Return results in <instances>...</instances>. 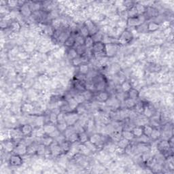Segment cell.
Masks as SVG:
<instances>
[{"mask_svg":"<svg viewBox=\"0 0 174 174\" xmlns=\"http://www.w3.org/2000/svg\"><path fill=\"white\" fill-rule=\"evenodd\" d=\"M84 98L85 99L86 101H91V99L95 97V95H94V93L92 92V91H88V90H85V91L81 93Z\"/></svg>","mask_w":174,"mask_h":174,"instance_id":"41","label":"cell"},{"mask_svg":"<svg viewBox=\"0 0 174 174\" xmlns=\"http://www.w3.org/2000/svg\"><path fill=\"white\" fill-rule=\"evenodd\" d=\"M48 148L52 157L57 158L64 154L59 144H58L57 142L55 141Z\"/></svg>","mask_w":174,"mask_h":174,"instance_id":"9","label":"cell"},{"mask_svg":"<svg viewBox=\"0 0 174 174\" xmlns=\"http://www.w3.org/2000/svg\"><path fill=\"white\" fill-rule=\"evenodd\" d=\"M78 33V32H73L71 33V36L67 39L66 41L64 42V46L65 47L67 48H74V46H75V38H76V36L77 34Z\"/></svg>","mask_w":174,"mask_h":174,"instance_id":"20","label":"cell"},{"mask_svg":"<svg viewBox=\"0 0 174 174\" xmlns=\"http://www.w3.org/2000/svg\"><path fill=\"white\" fill-rule=\"evenodd\" d=\"M85 144L86 146V147L88 148L90 150H91L92 153H95V152H98L99 151V148H97V146L95 145L94 144H93V143L90 140L87 141Z\"/></svg>","mask_w":174,"mask_h":174,"instance_id":"39","label":"cell"},{"mask_svg":"<svg viewBox=\"0 0 174 174\" xmlns=\"http://www.w3.org/2000/svg\"><path fill=\"white\" fill-rule=\"evenodd\" d=\"M134 38L133 33L128 29H125L120 34L118 38V44L119 46H125L132 42Z\"/></svg>","mask_w":174,"mask_h":174,"instance_id":"1","label":"cell"},{"mask_svg":"<svg viewBox=\"0 0 174 174\" xmlns=\"http://www.w3.org/2000/svg\"><path fill=\"white\" fill-rule=\"evenodd\" d=\"M104 138V135L101 134V133H93L91 136H89V140L91 141L93 144L97 146L99 151H100L101 149H103V147L105 143Z\"/></svg>","mask_w":174,"mask_h":174,"instance_id":"4","label":"cell"},{"mask_svg":"<svg viewBox=\"0 0 174 174\" xmlns=\"http://www.w3.org/2000/svg\"><path fill=\"white\" fill-rule=\"evenodd\" d=\"M104 36V33L102 32L100 29H99V31L97 33H96L95 35H93L92 36V38L93 40H94L95 42H98L103 41Z\"/></svg>","mask_w":174,"mask_h":174,"instance_id":"42","label":"cell"},{"mask_svg":"<svg viewBox=\"0 0 174 174\" xmlns=\"http://www.w3.org/2000/svg\"><path fill=\"white\" fill-rule=\"evenodd\" d=\"M65 112L61 111L58 114V116H57V124L65 122Z\"/></svg>","mask_w":174,"mask_h":174,"instance_id":"55","label":"cell"},{"mask_svg":"<svg viewBox=\"0 0 174 174\" xmlns=\"http://www.w3.org/2000/svg\"><path fill=\"white\" fill-rule=\"evenodd\" d=\"M158 15V11L157 9H156L152 6H148L146 8V11L144 14V16L146 18V19L152 18H157Z\"/></svg>","mask_w":174,"mask_h":174,"instance_id":"17","label":"cell"},{"mask_svg":"<svg viewBox=\"0 0 174 174\" xmlns=\"http://www.w3.org/2000/svg\"><path fill=\"white\" fill-rule=\"evenodd\" d=\"M46 148L47 147H46L44 145H43L42 144H40L38 145L37 146V150H36V154L38 155V156H44L46 151Z\"/></svg>","mask_w":174,"mask_h":174,"instance_id":"37","label":"cell"},{"mask_svg":"<svg viewBox=\"0 0 174 174\" xmlns=\"http://www.w3.org/2000/svg\"><path fill=\"white\" fill-rule=\"evenodd\" d=\"M142 114L146 118V119H151L155 114V110L152 108V105L149 104L145 103L144 110H143Z\"/></svg>","mask_w":174,"mask_h":174,"instance_id":"15","label":"cell"},{"mask_svg":"<svg viewBox=\"0 0 174 174\" xmlns=\"http://www.w3.org/2000/svg\"><path fill=\"white\" fill-rule=\"evenodd\" d=\"M76 112L80 116H82V115L85 114V113L86 112V108L85 106V105L82 104H79L78 105V107L76 108V110H75Z\"/></svg>","mask_w":174,"mask_h":174,"instance_id":"50","label":"cell"},{"mask_svg":"<svg viewBox=\"0 0 174 174\" xmlns=\"http://www.w3.org/2000/svg\"><path fill=\"white\" fill-rule=\"evenodd\" d=\"M122 138L127 139L129 142L133 141L135 138L134 135L133 134L131 130L129 129H123L122 130Z\"/></svg>","mask_w":174,"mask_h":174,"instance_id":"27","label":"cell"},{"mask_svg":"<svg viewBox=\"0 0 174 174\" xmlns=\"http://www.w3.org/2000/svg\"><path fill=\"white\" fill-rule=\"evenodd\" d=\"M74 98L76 99V101L79 104H82L85 103L86 101L85 99L84 98L83 95L81 93H78L76 94L74 96Z\"/></svg>","mask_w":174,"mask_h":174,"instance_id":"48","label":"cell"},{"mask_svg":"<svg viewBox=\"0 0 174 174\" xmlns=\"http://www.w3.org/2000/svg\"><path fill=\"white\" fill-rule=\"evenodd\" d=\"M113 152H114V154L119 155V156H121V155L125 154V149L118 146L116 145V146L115 147Z\"/></svg>","mask_w":174,"mask_h":174,"instance_id":"54","label":"cell"},{"mask_svg":"<svg viewBox=\"0 0 174 174\" xmlns=\"http://www.w3.org/2000/svg\"><path fill=\"white\" fill-rule=\"evenodd\" d=\"M40 144L44 145L46 147H49L55 142V139L48 135H45L42 138H40Z\"/></svg>","mask_w":174,"mask_h":174,"instance_id":"23","label":"cell"},{"mask_svg":"<svg viewBox=\"0 0 174 174\" xmlns=\"http://www.w3.org/2000/svg\"><path fill=\"white\" fill-rule=\"evenodd\" d=\"M18 12H19L21 16L25 18L31 17L33 14V12L30 8L29 2H26L24 4L21 5L18 8Z\"/></svg>","mask_w":174,"mask_h":174,"instance_id":"8","label":"cell"},{"mask_svg":"<svg viewBox=\"0 0 174 174\" xmlns=\"http://www.w3.org/2000/svg\"><path fill=\"white\" fill-rule=\"evenodd\" d=\"M79 153L85 157H88L89 155L93 154L91 150L86 147L85 144H80L79 145Z\"/></svg>","mask_w":174,"mask_h":174,"instance_id":"31","label":"cell"},{"mask_svg":"<svg viewBox=\"0 0 174 174\" xmlns=\"http://www.w3.org/2000/svg\"><path fill=\"white\" fill-rule=\"evenodd\" d=\"M59 145H60V146L62 149V151H63L64 154L67 153V152L71 150V143L68 141L67 139H65V141H63V142H61Z\"/></svg>","mask_w":174,"mask_h":174,"instance_id":"30","label":"cell"},{"mask_svg":"<svg viewBox=\"0 0 174 174\" xmlns=\"http://www.w3.org/2000/svg\"><path fill=\"white\" fill-rule=\"evenodd\" d=\"M147 19L144 15H138L134 17L128 18L127 19V27L138 28L146 22Z\"/></svg>","mask_w":174,"mask_h":174,"instance_id":"2","label":"cell"},{"mask_svg":"<svg viewBox=\"0 0 174 174\" xmlns=\"http://www.w3.org/2000/svg\"><path fill=\"white\" fill-rule=\"evenodd\" d=\"M84 25L86 27L87 30L89 31V35L91 36L95 35L96 33H97L99 31L97 24L95 23V22H93L91 19H90V18L86 19L84 22Z\"/></svg>","mask_w":174,"mask_h":174,"instance_id":"7","label":"cell"},{"mask_svg":"<svg viewBox=\"0 0 174 174\" xmlns=\"http://www.w3.org/2000/svg\"><path fill=\"white\" fill-rule=\"evenodd\" d=\"M138 12H137L135 6L127 10V17H128V18L134 17L138 16Z\"/></svg>","mask_w":174,"mask_h":174,"instance_id":"49","label":"cell"},{"mask_svg":"<svg viewBox=\"0 0 174 174\" xmlns=\"http://www.w3.org/2000/svg\"><path fill=\"white\" fill-rule=\"evenodd\" d=\"M50 77L48 75H46V74H42L40 75L38 78V82L41 84H45L47 82H49L50 80Z\"/></svg>","mask_w":174,"mask_h":174,"instance_id":"52","label":"cell"},{"mask_svg":"<svg viewBox=\"0 0 174 174\" xmlns=\"http://www.w3.org/2000/svg\"><path fill=\"white\" fill-rule=\"evenodd\" d=\"M135 4V2L132 1H124L123 2V6L128 10V9L132 8Z\"/></svg>","mask_w":174,"mask_h":174,"instance_id":"56","label":"cell"},{"mask_svg":"<svg viewBox=\"0 0 174 174\" xmlns=\"http://www.w3.org/2000/svg\"><path fill=\"white\" fill-rule=\"evenodd\" d=\"M136 103L137 101L136 100H134V99L128 97H126L124 99V105H125V107L127 110H133V108L135 106Z\"/></svg>","mask_w":174,"mask_h":174,"instance_id":"25","label":"cell"},{"mask_svg":"<svg viewBox=\"0 0 174 174\" xmlns=\"http://www.w3.org/2000/svg\"><path fill=\"white\" fill-rule=\"evenodd\" d=\"M85 82H82V81H79V80H75L74 84H73V87L74 89L78 93H82L86 90L85 87Z\"/></svg>","mask_w":174,"mask_h":174,"instance_id":"22","label":"cell"},{"mask_svg":"<svg viewBox=\"0 0 174 174\" xmlns=\"http://www.w3.org/2000/svg\"><path fill=\"white\" fill-rule=\"evenodd\" d=\"M78 33L80 34V36H82L85 38L90 36L89 33V31L87 30L86 27L85 25H84V23L82 24V25L79 28L78 30Z\"/></svg>","mask_w":174,"mask_h":174,"instance_id":"43","label":"cell"},{"mask_svg":"<svg viewBox=\"0 0 174 174\" xmlns=\"http://www.w3.org/2000/svg\"><path fill=\"white\" fill-rule=\"evenodd\" d=\"M42 127H43L44 130L46 135L51 134L52 133H53L55 130L57 129V125H55V124H52L51 123H45L44 125H43Z\"/></svg>","mask_w":174,"mask_h":174,"instance_id":"21","label":"cell"},{"mask_svg":"<svg viewBox=\"0 0 174 174\" xmlns=\"http://www.w3.org/2000/svg\"><path fill=\"white\" fill-rule=\"evenodd\" d=\"M133 86L131 85V83L128 80H125L122 83L120 84V89L122 90V92L127 93H128L130 89H132Z\"/></svg>","mask_w":174,"mask_h":174,"instance_id":"32","label":"cell"},{"mask_svg":"<svg viewBox=\"0 0 174 174\" xmlns=\"http://www.w3.org/2000/svg\"><path fill=\"white\" fill-rule=\"evenodd\" d=\"M85 38L80 36L79 33H78L76 36L75 38V46H82L85 44Z\"/></svg>","mask_w":174,"mask_h":174,"instance_id":"45","label":"cell"},{"mask_svg":"<svg viewBox=\"0 0 174 174\" xmlns=\"http://www.w3.org/2000/svg\"><path fill=\"white\" fill-rule=\"evenodd\" d=\"M135 7L138 12V15H144L146 13V8L144 5H142L139 2H136L135 4Z\"/></svg>","mask_w":174,"mask_h":174,"instance_id":"34","label":"cell"},{"mask_svg":"<svg viewBox=\"0 0 174 174\" xmlns=\"http://www.w3.org/2000/svg\"><path fill=\"white\" fill-rule=\"evenodd\" d=\"M142 127H143V133H144V135L147 137H150L152 131V129H153V127L150 125V124H145L144 125L142 126Z\"/></svg>","mask_w":174,"mask_h":174,"instance_id":"36","label":"cell"},{"mask_svg":"<svg viewBox=\"0 0 174 174\" xmlns=\"http://www.w3.org/2000/svg\"><path fill=\"white\" fill-rule=\"evenodd\" d=\"M57 116L58 114L55 112L51 111L50 114H48V118H49V123H51L52 124H55V125H57Z\"/></svg>","mask_w":174,"mask_h":174,"instance_id":"40","label":"cell"},{"mask_svg":"<svg viewBox=\"0 0 174 174\" xmlns=\"http://www.w3.org/2000/svg\"><path fill=\"white\" fill-rule=\"evenodd\" d=\"M131 131L133 133V134L134 135L135 138H140V137H142L143 135H144L142 126L136 125L135 127H133L131 129Z\"/></svg>","mask_w":174,"mask_h":174,"instance_id":"29","label":"cell"},{"mask_svg":"<svg viewBox=\"0 0 174 174\" xmlns=\"http://www.w3.org/2000/svg\"><path fill=\"white\" fill-rule=\"evenodd\" d=\"M148 33H154L160 29V23L156 21H150L146 24Z\"/></svg>","mask_w":174,"mask_h":174,"instance_id":"19","label":"cell"},{"mask_svg":"<svg viewBox=\"0 0 174 174\" xmlns=\"http://www.w3.org/2000/svg\"><path fill=\"white\" fill-rule=\"evenodd\" d=\"M78 68V74L85 76L88 75L90 71H91V69H90V67L88 63H82Z\"/></svg>","mask_w":174,"mask_h":174,"instance_id":"28","label":"cell"},{"mask_svg":"<svg viewBox=\"0 0 174 174\" xmlns=\"http://www.w3.org/2000/svg\"><path fill=\"white\" fill-rule=\"evenodd\" d=\"M7 6L10 9H14L17 7L19 8V2L18 1H8Z\"/></svg>","mask_w":174,"mask_h":174,"instance_id":"53","label":"cell"},{"mask_svg":"<svg viewBox=\"0 0 174 174\" xmlns=\"http://www.w3.org/2000/svg\"><path fill=\"white\" fill-rule=\"evenodd\" d=\"M162 135V132L159 128L158 127H153L152 131L150 135V138L151 141H157L158 139L161 138V136Z\"/></svg>","mask_w":174,"mask_h":174,"instance_id":"24","label":"cell"},{"mask_svg":"<svg viewBox=\"0 0 174 174\" xmlns=\"http://www.w3.org/2000/svg\"><path fill=\"white\" fill-rule=\"evenodd\" d=\"M36 110V107L32 103H23L21 104V113L32 114Z\"/></svg>","mask_w":174,"mask_h":174,"instance_id":"16","label":"cell"},{"mask_svg":"<svg viewBox=\"0 0 174 174\" xmlns=\"http://www.w3.org/2000/svg\"><path fill=\"white\" fill-rule=\"evenodd\" d=\"M119 46L118 44H105V56L108 58H112L116 56L119 49Z\"/></svg>","mask_w":174,"mask_h":174,"instance_id":"5","label":"cell"},{"mask_svg":"<svg viewBox=\"0 0 174 174\" xmlns=\"http://www.w3.org/2000/svg\"><path fill=\"white\" fill-rule=\"evenodd\" d=\"M80 116L76 111H71L65 113V121L69 127H73L79 120Z\"/></svg>","mask_w":174,"mask_h":174,"instance_id":"6","label":"cell"},{"mask_svg":"<svg viewBox=\"0 0 174 174\" xmlns=\"http://www.w3.org/2000/svg\"><path fill=\"white\" fill-rule=\"evenodd\" d=\"M71 63L73 66L78 67L80 65H82L83 63L82 57L81 56H78L77 57H76L75 59H74L73 60L71 61Z\"/></svg>","mask_w":174,"mask_h":174,"instance_id":"47","label":"cell"},{"mask_svg":"<svg viewBox=\"0 0 174 174\" xmlns=\"http://www.w3.org/2000/svg\"><path fill=\"white\" fill-rule=\"evenodd\" d=\"M92 55L96 59L106 57L105 52V44L102 42H95L91 48Z\"/></svg>","mask_w":174,"mask_h":174,"instance_id":"3","label":"cell"},{"mask_svg":"<svg viewBox=\"0 0 174 174\" xmlns=\"http://www.w3.org/2000/svg\"><path fill=\"white\" fill-rule=\"evenodd\" d=\"M16 142L13 139H7V140L3 141L2 144V148L3 150L5 151V152L7 153H10V152H13L15 146H16Z\"/></svg>","mask_w":174,"mask_h":174,"instance_id":"10","label":"cell"},{"mask_svg":"<svg viewBox=\"0 0 174 174\" xmlns=\"http://www.w3.org/2000/svg\"><path fill=\"white\" fill-rule=\"evenodd\" d=\"M94 40H93L92 36H89L88 37H86L85 39V46L86 49H91L93 44H94Z\"/></svg>","mask_w":174,"mask_h":174,"instance_id":"38","label":"cell"},{"mask_svg":"<svg viewBox=\"0 0 174 174\" xmlns=\"http://www.w3.org/2000/svg\"><path fill=\"white\" fill-rule=\"evenodd\" d=\"M96 101L99 103H107V101L110 99V94L106 91L97 92V94L94 97Z\"/></svg>","mask_w":174,"mask_h":174,"instance_id":"13","label":"cell"},{"mask_svg":"<svg viewBox=\"0 0 174 174\" xmlns=\"http://www.w3.org/2000/svg\"><path fill=\"white\" fill-rule=\"evenodd\" d=\"M9 29H10L12 32L14 33H19L22 29V25L21 23L17 19L12 20L10 25H9Z\"/></svg>","mask_w":174,"mask_h":174,"instance_id":"18","label":"cell"},{"mask_svg":"<svg viewBox=\"0 0 174 174\" xmlns=\"http://www.w3.org/2000/svg\"><path fill=\"white\" fill-rule=\"evenodd\" d=\"M67 139L69 142H70L71 144H74V143H76V142H78V140H79L78 133L75 131L73 133H71V134L69 136V138H68Z\"/></svg>","mask_w":174,"mask_h":174,"instance_id":"44","label":"cell"},{"mask_svg":"<svg viewBox=\"0 0 174 174\" xmlns=\"http://www.w3.org/2000/svg\"><path fill=\"white\" fill-rule=\"evenodd\" d=\"M130 142L127 140V139H124V138H121L119 141L117 142V146L122 148L125 149L130 144Z\"/></svg>","mask_w":174,"mask_h":174,"instance_id":"46","label":"cell"},{"mask_svg":"<svg viewBox=\"0 0 174 174\" xmlns=\"http://www.w3.org/2000/svg\"><path fill=\"white\" fill-rule=\"evenodd\" d=\"M9 164L12 167H20L23 164V158L22 156L17 154H13L9 158Z\"/></svg>","mask_w":174,"mask_h":174,"instance_id":"11","label":"cell"},{"mask_svg":"<svg viewBox=\"0 0 174 174\" xmlns=\"http://www.w3.org/2000/svg\"><path fill=\"white\" fill-rule=\"evenodd\" d=\"M57 129L59 130V131L62 133H63L65 130H67V129L69 127V126L67 125V124L63 122V123H58L57 125Z\"/></svg>","mask_w":174,"mask_h":174,"instance_id":"51","label":"cell"},{"mask_svg":"<svg viewBox=\"0 0 174 174\" xmlns=\"http://www.w3.org/2000/svg\"><path fill=\"white\" fill-rule=\"evenodd\" d=\"M66 54H67V57L68 58V59L70 61L73 60L74 59H75L76 57H78V56H79L78 55L76 50L74 48H68Z\"/></svg>","mask_w":174,"mask_h":174,"instance_id":"33","label":"cell"},{"mask_svg":"<svg viewBox=\"0 0 174 174\" xmlns=\"http://www.w3.org/2000/svg\"><path fill=\"white\" fill-rule=\"evenodd\" d=\"M78 135H79L78 142L80 144H85L87 141L89 140V135L86 130L85 131L79 133Z\"/></svg>","mask_w":174,"mask_h":174,"instance_id":"35","label":"cell"},{"mask_svg":"<svg viewBox=\"0 0 174 174\" xmlns=\"http://www.w3.org/2000/svg\"><path fill=\"white\" fill-rule=\"evenodd\" d=\"M139 95H140V93L135 88L130 89V91L127 93V97L134 99V100L138 99L139 97Z\"/></svg>","mask_w":174,"mask_h":174,"instance_id":"26","label":"cell"},{"mask_svg":"<svg viewBox=\"0 0 174 174\" xmlns=\"http://www.w3.org/2000/svg\"><path fill=\"white\" fill-rule=\"evenodd\" d=\"M22 134L24 137H30L32 136L33 133V127L31 124L25 123L19 127Z\"/></svg>","mask_w":174,"mask_h":174,"instance_id":"14","label":"cell"},{"mask_svg":"<svg viewBox=\"0 0 174 174\" xmlns=\"http://www.w3.org/2000/svg\"><path fill=\"white\" fill-rule=\"evenodd\" d=\"M13 153L21 155L22 157L25 156L27 154V146L22 142L17 143L13 151Z\"/></svg>","mask_w":174,"mask_h":174,"instance_id":"12","label":"cell"}]
</instances>
